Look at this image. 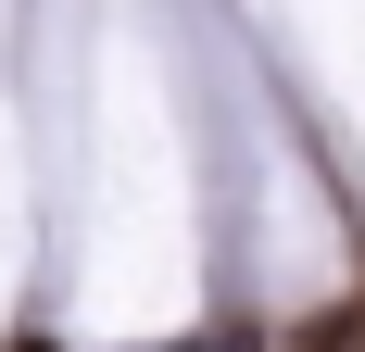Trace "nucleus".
<instances>
[{"label": "nucleus", "instance_id": "obj_1", "mask_svg": "<svg viewBox=\"0 0 365 352\" xmlns=\"http://www.w3.org/2000/svg\"><path fill=\"white\" fill-rule=\"evenodd\" d=\"M26 352H51V340H26Z\"/></svg>", "mask_w": 365, "mask_h": 352}]
</instances>
